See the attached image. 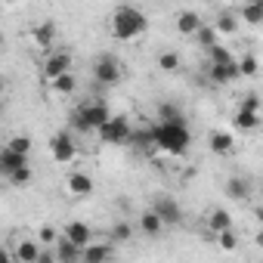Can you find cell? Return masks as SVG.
Masks as SVG:
<instances>
[{
    "label": "cell",
    "instance_id": "obj_6",
    "mask_svg": "<svg viewBox=\"0 0 263 263\" xmlns=\"http://www.w3.org/2000/svg\"><path fill=\"white\" fill-rule=\"evenodd\" d=\"M50 155H53V161H59V164H68V161H74L78 158V143H74V137L71 134H56L53 140H50Z\"/></svg>",
    "mask_w": 263,
    "mask_h": 263
},
{
    "label": "cell",
    "instance_id": "obj_31",
    "mask_svg": "<svg viewBox=\"0 0 263 263\" xmlns=\"http://www.w3.org/2000/svg\"><path fill=\"white\" fill-rule=\"evenodd\" d=\"M158 118H161V121H186L183 111H180L177 105H171V102H161V105H158Z\"/></svg>",
    "mask_w": 263,
    "mask_h": 263
},
{
    "label": "cell",
    "instance_id": "obj_28",
    "mask_svg": "<svg viewBox=\"0 0 263 263\" xmlns=\"http://www.w3.org/2000/svg\"><path fill=\"white\" fill-rule=\"evenodd\" d=\"M238 71H241V78H254V74L260 71V62H257V56L245 53V56L238 59Z\"/></svg>",
    "mask_w": 263,
    "mask_h": 263
},
{
    "label": "cell",
    "instance_id": "obj_2",
    "mask_svg": "<svg viewBox=\"0 0 263 263\" xmlns=\"http://www.w3.org/2000/svg\"><path fill=\"white\" fill-rule=\"evenodd\" d=\"M149 31V19L137 10V7H130V4H121L115 13H111V34L118 41H134L140 34Z\"/></svg>",
    "mask_w": 263,
    "mask_h": 263
},
{
    "label": "cell",
    "instance_id": "obj_13",
    "mask_svg": "<svg viewBox=\"0 0 263 263\" xmlns=\"http://www.w3.org/2000/svg\"><path fill=\"white\" fill-rule=\"evenodd\" d=\"M65 189L71 195H90L93 192V177L90 174H81V171H71L68 180H65Z\"/></svg>",
    "mask_w": 263,
    "mask_h": 263
},
{
    "label": "cell",
    "instance_id": "obj_30",
    "mask_svg": "<svg viewBox=\"0 0 263 263\" xmlns=\"http://www.w3.org/2000/svg\"><path fill=\"white\" fill-rule=\"evenodd\" d=\"M108 235H111V241H130V238H134V226L121 220V223H115V226H111V232H108Z\"/></svg>",
    "mask_w": 263,
    "mask_h": 263
},
{
    "label": "cell",
    "instance_id": "obj_26",
    "mask_svg": "<svg viewBox=\"0 0 263 263\" xmlns=\"http://www.w3.org/2000/svg\"><path fill=\"white\" fill-rule=\"evenodd\" d=\"M195 37H198V44H201L204 50H211L214 44H220V31H217V25H201Z\"/></svg>",
    "mask_w": 263,
    "mask_h": 263
},
{
    "label": "cell",
    "instance_id": "obj_34",
    "mask_svg": "<svg viewBox=\"0 0 263 263\" xmlns=\"http://www.w3.org/2000/svg\"><path fill=\"white\" fill-rule=\"evenodd\" d=\"M208 56H211V62H232V59H235L223 44H214V47L208 50Z\"/></svg>",
    "mask_w": 263,
    "mask_h": 263
},
{
    "label": "cell",
    "instance_id": "obj_11",
    "mask_svg": "<svg viewBox=\"0 0 263 263\" xmlns=\"http://www.w3.org/2000/svg\"><path fill=\"white\" fill-rule=\"evenodd\" d=\"M28 164V155L25 152H16V149H4V152H0V174H4V180L13 174V171H19V167H25Z\"/></svg>",
    "mask_w": 263,
    "mask_h": 263
},
{
    "label": "cell",
    "instance_id": "obj_25",
    "mask_svg": "<svg viewBox=\"0 0 263 263\" xmlns=\"http://www.w3.org/2000/svg\"><path fill=\"white\" fill-rule=\"evenodd\" d=\"M50 87L59 93V96H68V93H74V87H78V81H74V74L71 71H65V74H59V78H53L50 81Z\"/></svg>",
    "mask_w": 263,
    "mask_h": 263
},
{
    "label": "cell",
    "instance_id": "obj_32",
    "mask_svg": "<svg viewBox=\"0 0 263 263\" xmlns=\"http://www.w3.org/2000/svg\"><path fill=\"white\" fill-rule=\"evenodd\" d=\"M158 68L167 71V74L177 71V68H180V56H177V53H161V56H158Z\"/></svg>",
    "mask_w": 263,
    "mask_h": 263
},
{
    "label": "cell",
    "instance_id": "obj_19",
    "mask_svg": "<svg viewBox=\"0 0 263 263\" xmlns=\"http://www.w3.org/2000/svg\"><path fill=\"white\" fill-rule=\"evenodd\" d=\"M115 257V248L111 245H102V241H90L84 248V260L87 263H102V260H111Z\"/></svg>",
    "mask_w": 263,
    "mask_h": 263
},
{
    "label": "cell",
    "instance_id": "obj_15",
    "mask_svg": "<svg viewBox=\"0 0 263 263\" xmlns=\"http://www.w3.org/2000/svg\"><path fill=\"white\" fill-rule=\"evenodd\" d=\"M37 241H41V238H37ZM37 241H31V238L19 241V245H16V260H19V263H41L44 251H41Z\"/></svg>",
    "mask_w": 263,
    "mask_h": 263
},
{
    "label": "cell",
    "instance_id": "obj_21",
    "mask_svg": "<svg viewBox=\"0 0 263 263\" xmlns=\"http://www.w3.org/2000/svg\"><path fill=\"white\" fill-rule=\"evenodd\" d=\"M208 229L217 235V232H223V229H232V217H229V211H223V208H214L211 214H208Z\"/></svg>",
    "mask_w": 263,
    "mask_h": 263
},
{
    "label": "cell",
    "instance_id": "obj_38",
    "mask_svg": "<svg viewBox=\"0 0 263 263\" xmlns=\"http://www.w3.org/2000/svg\"><path fill=\"white\" fill-rule=\"evenodd\" d=\"M257 245L263 248V226H260V232H257Z\"/></svg>",
    "mask_w": 263,
    "mask_h": 263
},
{
    "label": "cell",
    "instance_id": "obj_9",
    "mask_svg": "<svg viewBox=\"0 0 263 263\" xmlns=\"http://www.w3.org/2000/svg\"><path fill=\"white\" fill-rule=\"evenodd\" d=\"M53 248H56V254H53V257H56L59 263H74V260H84V248H81L78 241H71L65 232L59 235V241H56Z\"/></svg>",
    "mask_w": 263,
    "mask_h": 263
},
{
    "label": "cell",
    "instance_id": "obj_36",
    "mask_svg": "<svg viewBox=\"0 0 263 263\" xmlns=\"http://www.w3.org/2000/svg\"><path fill=\"white\" fill-rule=\"evenodd\" d=\"M7 146L16 149V152H25V155H28V152H31V137H13Z\"/></svg>",
    "mask_w": 263,
    "mask_h": 263
},
{
    "label": "cell",
    "instance_id": "obj_16",
    "mask_svg": "<svg viewBox=\"0 0 263 263\" xmlns=\"http://www.w3.org/2000/svg\"><path fill=\"white\" fill-rule=\"evenodd\" d=\"M62 232H65V235H68L71 241H78L81 248H87V245L93 241V229H90L87 223H81V220H71V223H68V226H65Z\"/></svg>",
    "mask_w": 263,
    "mask_h": 263
},
{
    "label": "cell",
    "instance_id": "obj_39",
    "mask_svg": "<svg viewBox=\"0 0 263 263\" xmlns=\"http://www.w3.org/2000/svg\"><path fill=\"white\" fill-rule=\"evenodd\" d=\"M121 4H134V0H121Z\"/></svg>",
    "mask_w": 263,
    "mask_h": 263
},
{
    "label": "cell",
    "instance_id": "obj_7",
    "mask_svg": "<svg viewBox=\"0 0 263 263\" xmlns=\"http://www.w3.org/2000/svg\"><path fill=\"white\" fill-rule=\"evenodd\" d=\"M235 124H238L241 130H254V127L260 124V99H257V96H245V99H241V105H238V111H235Z\"/></svg>",
    "mask_w": 263,
    "mask_h": 263
},
{
    "label": "cell",
    "instance_id": "obj_37",
    "mask_svg": "<svg viewBox=\"0 0 263 263\" xmlns=\"http://www.w3.org/2000/svg\"><path fill=\"white\" fill-rule=\"evenodd\" d=\"M254 217H257V220H260V223H263V204H260V208H257V211H254Z\"/></svg>",
    "mask_w": 263,
    "mask_h": 263
},
{
    "label": "cell",
    "instance_id": "obj_12",
    "mask_svg": "<svg viewBox=\"0 0 263 263\" xmlns=\"http://www.w3.org/2000/svg\"><path fill=\"white\" fill-rule=\"evenodd\" d=\"M201 25H204V22H201V16H198L195 10H183V13L177 16V31H180L183 37H195Z\"/></svg>",
    "mask_w": 263,
    "mask_h": 263
},
{
    "label": "cell",
    "instance_id": "obj_4",
    "mask_svg": "<svg viewBox=\"0 0 263 263\" xmlns=\"http://www.w3.org/2000/svg\"><path fill=\"white\" fill-rule=\"evenodd\" d=\"M108 118H111V111H108L105 102H87V105H81V108L74 111L71 121H74L78 130H84V134H87V130H99Z\"/></svg>",
    "mask_w": 263,
    "mask_h": 263
},
{
    "label": "cell",
    "instance_id": "obj_3",
    "mask_svg": "<svg viewBox=\"0 0 263 263\" xmlns=\"http://www.w3.org/2000/svg\"><path fill=\"white\" fill-rule=\"evenodd\" d=\"M96 134H99V140L105 146H130V140H134V127H130L127 115H111Z\"/></svg>",
    "mask_w": 263,
    "mask_h": 263
},
{
    "label": "cell",
    "instance_id": "obj_33",
    "mask_svg": "<svg viewBox=\"0 0 263 263\" xmlns=\"http://www.w3.org/2000/svg\"><path fill=\"white\" fill-rule=\"evenodd\" d=\"M217 245H220L223 251H235V248H238V238H235L232 229H223V232H217Z\"/></svg>",
    "mask_w": 263,
    "mask_h": 263
},
{
    "label": "cell",
    "instance_id": "obj_10",
    "mask_svg": "<svg viewBox=\"0 0 263 263\" xmlns=\"http://www.w3.org/2000/svg\"><path fill=\"white\" fill-rule=\"evenodd\" d=\"M71 56L68 53H50L47 59H44V78L47 81H53V78H59V74H65V71H71Z\"/></svg>",
    "mask_w": 263,
    "mask_h": 263
},
{
    "label": "cell",
    "instance_id": "obj_17",
    "mask_svg": "<svg viewBox=\"0 0 263 263\" xmlns=\"http://www.w3.org/2000/svg\"><path fill=\"white\" fill-rule=\"evenodd\" d=\"M208 146H211L214 155H229L235 140H232V134H226V130H214V134L208 137Z\"/></svg>",
    "mask_w": 263,
    "mask_h": 263
},
{
    "label": "cell",
    "instance_id": "obj_1",
    "mask_svg": "<svg viewBox=\"0 0 263 263\" xmlns=\"http://www.w3.org/2000/svg\"><path fill=\"white\" fill-rule=\"evenodd\" d=\"M155 146L164 152V155H186L189 146H192V134H189V127L186 121H158L155 124Z\"/></svg>",
    "mask_w": 263,
    "mask_h": 263
},
{
    "label": "cell",
    "instance_id": "obj_8",
    "mask_svg": "<svg viewBox=\"0 0 263 263\" xmlns=\"http://www.w3.org/2000/svg\"><path fill=\"white\" fill-rule=\"evenodd\" d=\"M235 78H241L238 59H232V62H211V84L223 87V84H232Z\"/></svg>",
    "mask_w": 263,
    "mask_h": 263
},
{
    "label": "cell",
    "instance_id": "obj_22",
    "mask_svg": "<svg viewBox=\"0 0 263 263\" xmlns=\"http://www.w3.org/2000/svg\"><path fill=\"white\" fill-rule=\"evenodd\" d=\"M31 37H34V44H37V47L50 50V47H53V41H56V25H53V22H41V25L34 28V34H31Z\"/></svg>",
    "mask_w": 263,
    "mask_h": 263
},
{
    "label": "cell",
    "instance_id": "obj_24",
    "mask_svg": "<svg viewBox=\"0 0 263 263\" xmlns=\"http://www.w3.org/2000/svg\"><path fill=\"white\" fill-rule=\"evenodd\" d=\"M130 146H137L143 152H149L155 146V127H143V130H134V140H130Z\"/></svg>",
    "mask_w": 263,
    "mask_h": 263
},
{
    "label": "cell",
    "instance_id": "obj_14",
    "mask_svg": "<svg viewBox=\"0 0 263 263\" xmlns=\"http://www.w3.org/2000/svg\"><path fill=\"white\" fill-rule=\"evenodd\" d=\"M152 208L161 214V220H164L167 226H174V223H180V220H183V211H180V204H177L174 198H167V195H164V198H158Z\"/></svg>",
    "mask_w": 263,
    "mask_h": 263
},
{
    "label": "cell",
    "instance_id": "obj_27",
    "mask_svg": "<svg viewBox=\"0 0 263 263\" xmlns=\"http://www.w3.org/2000/svg\"><path fill=\"white\" fill-rule=\"evenodd\" d=\"M214 25H217V31H220V34H235V31H238V19H235L232 13H220Z\"/></svg>",
    "mask_w": 263,
    "mask_h": 263
},
{
    "label": "cell",
    "instance_id": "obj_5",
    "mask_svg": "<svg viewBox=\"0 0 263 263\" xmlns=\"http://www.w3.org/2000/svg\"><path fill=\"white\" fill-rule=\"evenodd\" d=\"M93 78H96V84H102V87L118 84V81H121V65H118V59L108 56V53L96 56V59H93Z\"/></svg>",
    "mask_w": 263,
    "mask_h": 263
},
{
    "label": "cell",
    "instance_id": "obj_18",
    "mask_svg": "<svg viewBox=\"0 0 263 263\" xmlns=\"http://www.w3.org/2000/svg\"><path fill=\"white\" fill-rule=\"evenodd\" d=\"M164 226H167V223L161 220V214H158L155 208H152V211H146V214H140V229H143L146 235H152V238H155V235H161V229H164Z\"/></svg>",
    "mask_w": 263,
    "mask_h": 263
},
{
    "label": "cell",
    "instance_id": "obj_35",
    "mask_svg": "<svg viewBox=\"0 0 263 263\" xmlns=\"http://www.w3.org/2000/svg\"><path fill=\"white\" fill-rule=\"evenodd\" d=\"M59 235H62V232H59L56 226H41V229H37V238H41L44 245H56Z\"/></svg>",
    "mask_w": 263,
    "mask_h": 263
},
{
    "label": "cell",
    "instance_id": "obj_20",
    "mask_svg": "<svg viewBox=\"0 0 263 263\" xmlns=\"http://www.w3.org/2000/svg\"><path fill=\"white\" fill-rule=\"evenodd\" d=\"M226 195H229L232 201H245V198L251 195V183H248L245 177H229V180H226Z\"/></svg>",
    "mask_w": 263,
    "mask_h": 263
},
{
    "label": "cell",
    "instance_id": "obj_29",
    "mask_svg": "<svg viewBox=\"0 0 263 263\" xmlns=\"http://www.w3.org/2000/svg\"><path fill=\"white\" fill-rule=\"evenodd\" d=\"M7 183H10V186H16V189H22V186H28V183H31V167L25 164V167H19V171H13V174L7 177Z\"/></svg>",
    "mask_w": 263,
    "mask_h": 263
},
{
    "label": "cell",
    "instance_id": "obj_23",
    "mask_svg": "<svg viewBox=\"0 0 263 263\" xmlns=\"http://www.w3.org/2000/svg\"><path fill=\"white\" fill-rule=\"evenodd\" d=\"M241 19L248 25H263V0H248L241 10Z\"/></svg>",
    "mask_w": 263,
    "mask_h": 263
}]
</instances>
